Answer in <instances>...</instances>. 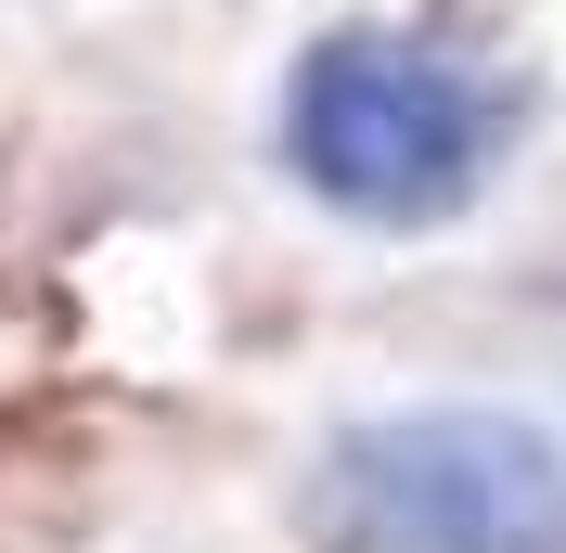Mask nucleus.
Here are the masks:
<instances>
[{
	"label": "nucleus",
	"instance_id": "obj_2",
	"mask_svg": "<svg viewBox=\"0 0 566 553\" xmlns=\"http://www.w3.org/2000/svg\"><path fill=\"white\" fill-rule=\"evenodd\" d=\"M490 142H502L490 91L463 65H438L424 39H387V27L310 39V65L283 77V168L360 232L463 219L476 180H490Z\"/></svg>",
	"mask_w": 566,
	"mask_h": 553
},
{
	"label": "nucleus",
	"instance_id": "obj_1",
	"mask_svg": "<svg viewBox=\"0 0 566 553\" xmlns=\"http://www.w3.org/2000/svg\"><path fill=\"white\" fill-rule=\"evenodd\" d=\"M310 553H566V438L541 413L424 399L322 438Z\"/></svg>",
	"mask_w": 566,
	"mask_h": 553
}]
</instances>
